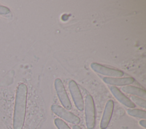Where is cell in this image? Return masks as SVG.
I'll return each instance as SVG.
<instances>
[{
  "label": "cell",
  "mask_w": 146,
  "mask_h": 129,
  "mask_svg": "<svg viewBox=\"0 0 146 129\" xmlns=\"http://www.w3.org/2000/svg\"><path fill=\"white\" fill-rule=\"evenodd\" d=\"M10 10L6 6L0 5V14L1 15H6L10 13Z\"/></svg>",
  "instance_id": "cell-14"
},
{
  "label": "cell",
  "mask_w": 146,
  "mask_h": 129,
  "mask_svg": "<svg viewBox=\"0 0 146 129\" xmlns=\"http://www.w3.org/2000/svg\"><path fill=\"white\" fill-rule=\"evenodd\" d=\"M121 90L123 92L127 94L132 95L133 96L138 97L144 99L146 98L145 91L144 89L136 86H131V85L125 86L121 88Z\"/></svg>",
  "instance_id": "cell-10"
},
{
  "label": "cell",
  "mask_w": 146,
  "mask_h": 129,
  "mask_svg": "<svg viewBox=\"0 0 146 129\" xmlns=\"http://www.w3.org/2000/svg\"><path fill=\"white\" fill-rule=\"evenodd\" d=\"M128 115L137 118L145 119L146 112L145 110L139 109H129L127 111Z\"/></svg>",
  "instance_id": "cell-11"
},
{
  "label": "cell",
  "mask_w": 146,
  "mask_h": 129,
  "mask_svg": "<svg viewBox=\"0 0 146 129\" xmlns=\"http://www.w3.org/2000/svg\"><path fill=\"white\" fill-rule=\"evenodd\" d=\"M90 66L95 72L107 76L108 77H119L124 74V73L120 70L110 68L97 63H91Z\"/></svg>",
  "instance_id": "cell-6"
},
{
  "label": "cell",
  "mask_w": 146,
  "mask_h": 129,
  "mask_svg": "<svg viewBox=\"0 0 146 129\" xmlns=\"http://www.w3.org/2000/svg\"><path fill=\"white\" fill-rule=\"evenodd\" d=\"M139 124L144 128H146V122L145 119H141L139 121Z\"/></svg>",
  "instance_id": "cell-15"
},
{
  "label": "cell",
  "mask_w": 146,
  "mask_h": 129,
  "mask_svg": "<svg viewBox=\"0 0 146 129\" xmlns=\"http://www.w3.org/2000/svg\"><path fill=\"white\" fill-rule=\"evenodd\" d=\"M51 109L55 115L71 124L78 125L80 122V118L77 115L59 105H52Z\"/></svg>",
  "instance_id": "cell-3"
},
{
  "label": "cell",
  "mask_w": 146,
  "mask_h": 129,
  "mask_svg": "<svg viewBox=\"0 0 146 129\" xmlns=\"http://www.w3.org/2000/svg\"><path fill=\"white\" fill-rule=\"evenodd\" d=\"M68 88L76 107L79 111H83L84 107V103L78 84L75 81L71 80L68 83Z\"/></svg>",
  "instance_id": "cell-5"
},
{
  "label": "cell",
  "mask_w": 146,
  "mask_h": 129,
  "mask_svg": "<svg viewBox=\"0 0 146 129\" xmlns=\"http://www.w3.org/2000/svg\"><path fill=\"white\" fill-rule=\"evenodd\" d=\"M131 100L132 102L135 105H138L139 106L145 109L146 108V101L144 99H143L141 98L136 97V96H131Z\"/></svg>",
  "instance_id": "cell-12"
},
{
  "label": "cell",
  "mask_w": 146,
  "mask_h": 129,
  "mask_svg": "<svg viewBox=\"0 0 146 129\" xmlns=\"http://www.w3.org/2000/svg\"><path fill=\"white\" fill-rule=\"evenodd\" d=\"M54 86L58 97L64 109L70 110L72 108V105L66 91L64 86L60 78H56L54 81Z\"/></svg>",
  "instance_id": "cell-4"
},
{
  "label": "cell",
  "mask_w": 146,
  "mask_h": 129,
  "mask_svg": "<svg viewBox=\"0 0 146 129\" xmlns=\"http://www.w3.org/2000/svg\"><path fill=\"white\" fill-rule=\"evenodd\" d=\"M72 129H82V128L78 125H74L72 127Z\"/></svg>",
  "instance_id": "cell-16"
},
{
  "label": "cell",
  "mask_w": 146,
  "mask_h": 129,
  "mask_svg": "<svg viewBox=\"0 0 146 129\" xmlns=\"http://www.w3.org/2000/svg\"><path fill=\"white\" fill-rule=\"evenodd\" d=\"M54 124L58 129H71L64 120L58 118L54 119Z\"/></svg>",
  "instance_id": "cell-13"
},
{
  "label": "cell",
  "mask_w": 146,
  "mask_h": 129,
  "mask_svg": "<svg viewBox=\"0 0 146 129\" xmlns=\"http://www.w3.org/2000/svg\"><path fill=\"white\" fill-rule=\"evenodd\" d=\"M114 108V102L112 99L108 100L105 106L100 123L101 129H106L111 121Z\"/></svg>",
  "instance_id": "cell-7"
},
{
  "label": "cell",
  "mask_w": 146,
  "mask_h": 129,
  "mask_svg": "<svg viewBox=\"0 0 146 129\" xmlns=\"http://www.w3.org/2000/svg\"><path fill=\"white\" fill-rule=\"evenodd\" d=\"M85 120L86 126L88 129H93L95 124V109L92 97L88 94L85 98Z\"/></svg>",
  "instance_id": "cell-2"
},
{
  "label": "cell",
  "mask_w": 146,
  "mask_h": 129,
  "mask_svg": "<svg viewBox=\"0 0 146 129\" xmlns=\"http://www.w3.org/2000/svg\"><path fill=\"white\" fill-rule=\"evenodd\" d=\"M27 97V86L23 83L17 88L13 114V126L14 129H22L26 116Z\"/></svg>",
  "instance_id": "cell-1"
},
{
  "label": "cell",
  "mask_w": 146,
  "mask_h": 129,
  "mask_svg": "<svg viewBox=\"0 0 146 129\" xmlns=\"http://www.w3.org/2000/svg\"><path fill=\"white\" fill-rule=\"evenodd\" d=\"M110 89L115 98L121 104L129 109H134L136 105L132 102V101L123 94L117 88L112 86L110 88Z\"/></svg>",
  "instance_id": "cell-8"
},
{
  "label": "cell",
  "mask_w": 146,
  "mask_h": 129,
  "mask_svg": "<svg viewBox=\"0 0 146 129\" xmlns=\"http://www.w3.org/2000/svg\"><path fill=\"white\" fill-rule=\"evenodd\" d=\"M103 81L107 84L115 86H127L135 81V79L131 77H105Z\"/></svg>",
  "instance_id": "cell-9"
}]
</instances>
